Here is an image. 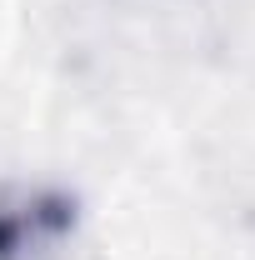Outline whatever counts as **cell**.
I'll list each match as a JSON object with an SVG mask.
<instances>
[{
  "label": "cell",
  "mask_w": 255,
  "mask_h": 260,
  "mask_svg": "<svg viewBox=\"0 0 255 260\" xmlns=\"http://www.w3.org/2000/svg\"><path fill=\"white\" fill-rule=\"evenodd\" d=\"M70 230L65 200L40 190H10L0 195V260H40L60 245Z\"/></svg>",
  "instance_id": "cell-1"
}]
</instances>
